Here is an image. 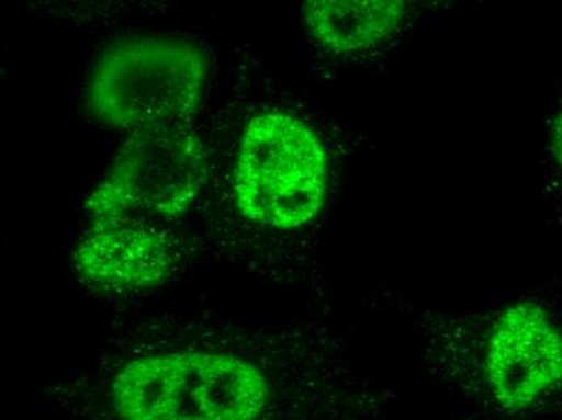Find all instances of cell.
Here are the masks:
<instances>
[{
  "instance_id": "obj_3",
  "label": "cell",
  "mask_w": 562,
  "mask_h": 420,
  "mask_svg": "<svg viewBox=\"0 0 562 420\" xmlns=\"http://www.w3.org/2000/svg\"><path fill=\"white\" fill-rule=\"evenodd\" d=\"M327 175V154L310 125L283 112L256 115L233 170L236 209L252 224L294 230L317 217Z\"/></svg>"
},
{
  "instance_id": "obj_2",
  "label": "cell",
  "mask_w": 562,
  "mask_h": 420,
  "mask_svg": "<svg viewBox=\"0 0 562 420\" xmlns=\"http://www.w3.org/2000/svg\"><path fill=\"white\" fill-rule=\"evenodd\" d=\"M207 57L164 36L116 41L95 61L88 87L92 117L123 132L190 123L207 81Z\"/></svg>"
},
{
  "instance_id": "obj_6",
  "label": "cell",
  "mask_w": 562,
  "mask_h": 420,
  "mask_svg": "<svg viewBox=\"0 0 562 420\" xmlns=\"http://www.w3.org/2000/svg\"><path fill=\"white\" fill-rule=\"evenodd\" d=\"M74 268L98 292H146L166 282L173 251L162 231L139 218L95 220L77 242Z\"/></svg>"
},
{
  "instance_id": "obj_8",
  "label": "cell",
  "mask_w": 562,
  "mask_h": 420,
  "mask_svg": "<svg viewBox=\"0 0 562 420\" xmlns=\"http://www.w3.org/2000/svg\"><path fill=\"white\" fill-rule=\"evenodd\" d=\"M547 149L551 166L554 167L558 177L562 180V104L551 117Z\"/></svg>"
},
{
  "instance_id": "obj_5",
  "label": "cell",
  "mask_w": 562,
  "mask_h": 420,
  "mask_svg": "<svg viewBox=\"0 0 562 420\" xmlns=\"http://www.w3.org/2000/svg\"><path fill=\"white\" fill-rule=\"evenodd\" d=\"M483 381L506 415L537 408L562 390V330L547 307L522 299L496 317L483 353Z\"/></svg>"
},
{
  "instance_id": "obj_4",
  "label": "cell",
  "mask_w": 562,
  "mask_h": 420,
  "mask_svg": "<svg viewBox=\"0 0 562 420\" xmlns=\"http://www.w3.org/2000/svg\"><path fill=\"white\" fill-rule=\"evenodd\" d=\"M207 172V154L190 123L136 129L89 194L85 211L91 222L180 217L198 200Z\"/></svg>"
},
{
  "instance_id": "obj_7",
  "label": "cell",
  "mask_w": 562,
  "mask_h": 420,
  "mask_svg": "<svg viewBox=\"0 0 562 420\" xmlns=\"http://www.w3.org/2000/svg\"><path fill=\"white\" fill-rule=\"evenodd\" d=\"M406 15L397 0H312L304 5V23L325 49L361 53L382 43Z\"/></svg>"
},
{
  "instance_id": "obj_1",
  "label": "cell",
  "mask_w": 562,
  "mask_h": 420,
  "mask_svg": "<svg viewBox=\"0 0 562 420\" xmlns=\"http://www.w3.org/2000/svg\"><path fill=\"white\" fill-rule=\"evenodd\" d=\"M108 396L116 420H260L273 390L248 360L177 351L126 362Z\"/></svg>"
}]
</instances>
